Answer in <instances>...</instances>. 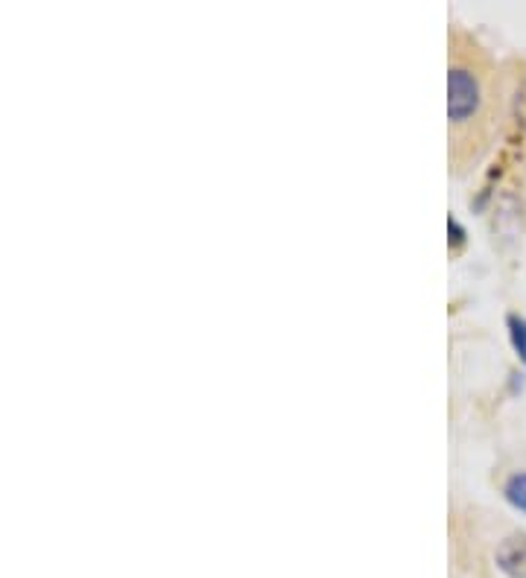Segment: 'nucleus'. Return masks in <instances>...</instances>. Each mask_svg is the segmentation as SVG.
<instances>
[{
	"label": "nucleus",
	"mask_w": 526,
	"mask_h": 578,
	"mask_svg": "<svg viewBox=\"0 0 526 578\" xmlns=\"http://www.w3.org/2000/svg\"><path fill=\"white\" fill-rule=\"evenodd\" d=\"M486 103L480 73H474L468 64H454L447 73V117L451 126H468L474 117H480Z\"/></svg>",
	"instance_id": "1"
},
{
	"label": "nucleus",
	"mask_w": 526,
	"mask_h": 578,
	"mask_svg": "<svg viewBox=\"0 0 526 578\" xmlns=\"http://www.w3.org/2000/svg\"><path fill=\"white\" fill-rule=\"evenodd\" d=\"M498 567L509 578H526V534H515L498 546Z\"/></svg>",
	"instance_id": "2"
},
{
	"label": "nucleus",
	"mask_w": 526,
	"mask_h": 578,
	"mask_svg": "<svg viewBox=\"0 0 526 578\" xmlns=\"http://www.w3.org/2000/svg\"><path fill=\"white\" fill-rule=\"evenodd\" d=\"M503 497L515 511L526 515V471L512 473L506 482H503Z\"/></svg>",
	"instance_id": "3"
},
{
	"label": "nucleus",
	"mask_w": 526,
	"mask_h": 578,
	"mask_svg": "<svg viewBox=\"0 0 526 578\" xmlns=\"http://www.w3.org/2000/svg\"><path fill=\"white\" fill-rule=\"evenodd\" d=\"M506 328H509V342L515 347L517 359L526 365V319L524 316H517V312H512V316H506Z\"/></svg>",
	"instance_id": "4"
},
{
	"label": "nucleus",
	"mask_w": 526,
	"mask_h": 578,
	"mask_svg": "<svg viewBox=\"0 0 526 578\" xmlns=\"http://www.w3.org/2000/svg\"><path fill=\"white\" fill-rule=\"evenodd\" d=\"M447 234H451V243H454V249H459L465 243V228L463 223L456 220V216H447Z\"/></svg>",
	"instance_id": "5"
}]
</instances>
